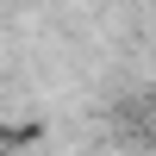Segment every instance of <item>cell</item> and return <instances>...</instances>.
Listing matches in <instances>:
<instances>
[{"label": "cell", "mask_w": 156, "mask_h": 156, "mask_svg": "<svg viewBox=\"0 0 156 156\" xmlns=\"http://www.w3.org/2000/svg\"><path fill=\"white\" fill-rule=\"evenodd\" d=\"M31 131H19V125H0V150H12V144H25Z\"/></svg>", "instance_id": "6da1fadb"}]
</instances>
